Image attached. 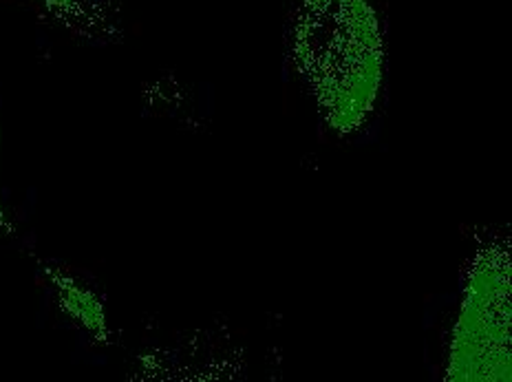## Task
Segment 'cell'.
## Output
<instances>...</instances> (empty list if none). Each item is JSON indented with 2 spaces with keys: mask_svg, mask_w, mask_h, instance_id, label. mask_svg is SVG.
Returning <instances> with one entry per match:
<instances>
[{
  "mask_svg": "<svg viewBox=\"0 0 512 382\" xmlns=\"http://www.w3.org/2000/svg\"><path fill=\"white\" fill-rule=\"evenodd\" d=\"M294 42L327 124L356 131L382 87V34L371 0H303Z\"/></svg>",
  "mask_w": 512,
  "mask_h": 382,
  "instance_id": "obj_1",
  "label": "cell"
},
{
  "mask_svg": "<svg viewBox=\"0 0 512 382\" xmlns=\"http://www.w3.org/2000/svg\"><path fill=\"white\" fill-rule=\"evenodd\" d=\"M451 380H510V268L501 252L479 261L455 327Z\"/></svg>",
  "mask_w": 512,
  "mask_h": 382,
  "instance_id": "obj_2",
  "label": "cell"
},
{
  "mask_svg": "<svg viewBox=\"0 0 512 382\" xmlns=\"http://www.w3.org/2000/svg\"><path fill=\"white\" fill-rule=\"evenodd\" d=\"M0 219H3V206H0Z\"/></svg>",
  "mask_w": 512,
  "mask_h": 382,
  "instance_id": "obj_3",
  "label": "cell"
}]
</instances>
